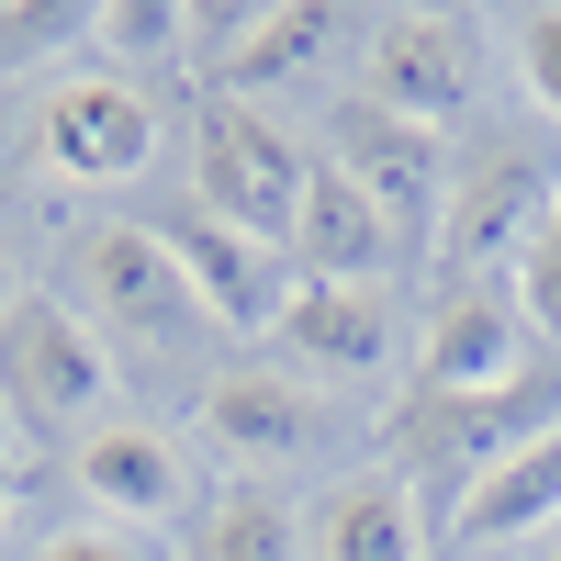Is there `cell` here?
Instances as JSON below:
<instances>
[{"label":"cell","instance_id":"cell-1","mask_svg":"<svg viewBox=\"0 0 561 561\" xmlns=\"http://www.w3.org/2000/svg\"><path fill=\"white\" fill-rule=\"evenodd\" d=\"M539 427H561V382H505V393H404L393 415V472L449 505L460 517V494H472L494 460H517Z\"/></svg>","mask_w":561,"mask_h":561},{"label":"cell","instance_id":"cell-2","mask_svg":"<svg viewBox=\"0 0 561 561\" xmlns=\"http://www.w3.org/2000/svg\"><path fill=\"white\" fill-rule=\"evenodd\" d=\"M0 415L12 427H79L90 438L113 415V337L90 314L23 293L0 314Z\"/></svg>","mask_w":561,"mask_h":561},{"label":"cell","instance_id":"cell-3","mask_svg":"<svg viewBox=\"0 0 561 561\" xmlns=\"http://www.w3.org/2000/svg\"><path fill=\"white\" fill-rule=\"evenodd\" d=\"M192 180H203V214L214 225H237V237H259V248H293V214H304L314 158H304V135L280 124L270 102H225V90H214Z\"/></svg>","mask_w":561,"mask_h":561},{"label":"cell","instance_id":"cell-4","mask_svg":"<svg viewBox=\"0 0 561 561\" xmlns=\"http://www.w3.org/2000/svg\"><path fill=\"white\" fill-rule=\"evenodd\" d=\"M325 169H348L359 192H370V214L404 237V259L415 248H438V214H449V147L427 124H404V113H382L370 90H348L337 113H325V147H314Z\"/></svg>","mask_w":561,"mask_h":561},{"label":"cell","instance_id":"cell-5","mask_svg":"<svg viewBox=\"0 0 561 561\" xmlns=\"http://www.w3.org/2000/svg\"><path fill=\"white\" fill-rule=\"evenodd\" d=\"M34 158L68 180V192H124L135 169L158 158V102L113 68H68L34 102Z\"/></svg>","mask_w":561,"mask_h":561},{"label":"cell","instance_id":"cell-6","mask_svg":"<svg viewBox=\"0 0 561 561\" xmlns=\"http://www.w3.org/2000/svg\"><path fill=\"white\" fill-rule=\"evenodd\" d=\"M79 304L102 337H147V348L203 337V304H192V270H180L169 225H90L79 237Z\"/></svg>","mask_w":561,"mask_h":561},{"label":"cell","instance_id":"cell-7","mask_svg":"<svg viewBox=\"0 0 561 561\" xmlns=\"http://www.w3.org/2000/svg\"><path fill=\"white\" fill-rule=\"evenodd\" d=\"M539 214H550V169H539L528 147L460 158V169H449V214H438V259H449V280H517Z\"/></svg>","mask_w":561,"mask_h":561},{"label":"cell","instance_id":"cell-8","mask_svg":"<svg viewBox=\"0 0 561 561\" xmlns=\"http://www.w3.org/2000/svg\"><path fill=\"white\" fill-rule=\"evenodd\" d=\"M528 304L517 280H438L427 325H415V393H505L528 382Z\"/></svg>","mask_w":561,"mask_h":561},{"label":"cell","instance_id":"cell-9","mask_svg":"<svg viewBox=\"0 0 561 561\" xmlns=\"http://www.w3.org/2000/svg\"><path fill=\"white\" fill-rule=\"evenodd\" d=\"M370 102L404 113V124H460L472 113V34H460L449 12H382L370 23Z\"/></svg>","mask_w":561,"mask_h":561},{"label":"cell","instance_id":"cell-10","mask_svg":"<svg viewBox=\"0 0 561 561\" xmlns=\"http://www.w3.org/2000/svg\"><path fill=\"white\" fill-rule=\"evenodd\" d=\"M192 427L214 460H237V472H293V460L325 438V404L293 382V370H225V382H203Z\"/></svg>","mask_w":561,"mask_h":561},{"label":"cell","instance_id":"cell-11","mask_svg":"<svg viewBox=\"0 0 561 561\" xmlns=\"http://www.w3.org/2000/svg\"><path fill=\"white\" fill-rule=\"evenodd\" d=\"M68 483L102 505V517H124V528H169V517H192V449H180L169 427H135V415H102V427L79 438Z\"/></svg>","mask_w":561,"mask_h":561},{"label":"cell","instance_id":"cell-12","mask_svg":"<svg viewBox=\"0 0 561 561\" xmlns=\"http://www.w3.org/2000/svg\"><path fill=\"white\" fill-rule=\"evenodd\" d=\"M304 528H314V561H427L438 550V505L393 460H359V472H337L314 494Z\"/></svg>","mask_w":561,"mask_h":561},{"label":"cell","instance_id":"cell-13","mask_svg":"<svg viewBox=\"0 0 561 561\" xmlns=\"http://www.w3.org/2000/svg\"><path fill=\"white\" fill-rule=\"evenodd\" d=\"M169 248H180V270H192L203 325H225V337H270L280 325V304H293V259L280 248L237 237V225H214V214H180Z\"/></svg>","mask_w":561,"mask_h":561},{"label":"cell","instance_id":"cell-14","mask_svg":"<svg viewBox=\"0 0 561 561\" xmlns=\"http://www.w3.org/2000/svg\"><path fill=\"white\" fill-rule=\"evenodd\" d=\"M280 348L325 382H382L393 370V304L370 293V280H293V304L270 325Z\"/></svg>","mask_w":561,"mask_h":561},{"label":"cell","instance_id":"cell-15","mask_svg":"<svg viewBox=\"0 0 561 561\" xmlns=\"http://www.w3.org/2000/svg\"><path fill=\"white\" fill-rule=\"evenodd\" d=\"M280 259H293V280H370V293H382V270L404 259V237L370 214V192H359L348 169H325V158H314L304 214H293V248H280Z\"/></svg>","mask_w":561,"mask_h":561},{"label":"cell","instance_id":"cell-16","mask_svg":"<svg viewBox=\"0 0 561 561\" xmlns=\"http://www.w3.org/2000/svg\"><path fill=\"white\" fill-rule=\"evenodd\" d=\"M337 45H348V12H325V0H270V12H237V23H225V102H270V90L314 79Z\"/></svg>","mask_w":561,"mask_h":561},{"label":"cell","instance_id":"cell-17","mask_svg":"<svg viewBox=\"0 0 561 561\" xmlns=\"http://www.w3.org/2000/svg\"><path fill=\"white\" fill-rule=\"evenodd\" d=\"M550 517H561V427H539L517 460H494V472L460 494V517H449V528L483 550V539H539Z\"/></svg>","mask_w":561,"mask_h":561},{"label":"cell","instance_id":"cell-18","mask_svg":"<svg viewBox=\"0 0 561 561\" xmlns=\"http://www.w3.org/2000/svg\"><path fill=\"white\" fill-rule=\"evenodd\" d=\"M192 561H304V528L280 494H214V517L192 528Z\"/></svg>","mask_w":561,"mask_h":561},{"label":"cell","instance_id":"cell-19","mask_svg":"<svg viewBox=\"0 0 561 561\" xmlns=\"http://www.w3.org/2000/svg\"><path fill=\"white\" fill-rule=\"evenodd\" d=\"M505 57H517V90L561 124V0H550V12H517V23H505Z\"/></svg>","mask_w":561,"mask_h":561},{"label":"cell","instance_id":"cell-20","mask_svg":"<svg viewBox=\"0 0 561 561\" xmlns=\"http://www.w3.org/2000/svg\"><path fill=\"white\" fill-rule=\"evenodd\" d=\"M517 304H528L539 337H561V180H550V214H539V237L517 259Z\"/></svg>","mask_w":561,"mask_h":561},{"label":"cell","instance_id":"cell-21","mask_svg":"<svg viewBox=\"0 0 561 561\" xmlns=\"http://www.w3.org/2000/svg\"><path fill=\"white\" fill-rule=\"evenodd\" d=\"M192 34V12H169V0H147V12H102V45L113 57H158V45Z\"/></svg>","mask_w":561,"mask_h":561},{"label":"cell","instance_id":"cell-22","mask_svg":"<svg viewBox=\"0 0 561 561\" xmlns=\"http://www.w3.org/2000/svg\"><path fill=\"white\" fill-rule=\"evenodd\" d=\"M34 561H135V550H124L113 528H79V539H45Z\"/></svg>","mask_w":561,"mask_h":561},{"label":"cell","instance_id":"cell-23","mask_svg":"<svg viewBox=\"0 0 561 561\" xmlns=\"http://www.w3.org/2000/svg\"><path fill=\"white\" fill-rule=\"evenodd\" d=\"M23 304V270H12V248H0V314H12Z\"/></svg>","mask_w":561,"mask_h":561},{"label":"cell","instance_id":"cell-24","mask_svg":"<svg viewBox=\"0 0 561 561\" xmlns=\"http://www.w3.org/2000/svg\"><path fill=\"white\" fill-rule=\"evenodd\" d=\"M0 505H12V472H0Z\"/></svg>","mask_w":561,"mask_h":561},{"label":"cell","instance_id":"cell-25","mask_svg":"<svg viewBox=\"0 0 561 561\" xmlns=\"http://www.w3.org/2000/svg\"><path fill=\"white\" fill-rule=\"evenodd\" d=\"M550 561H561V539H550Z\"/></svg>","mask_w":561,"mask_h":561}]
</instances>
